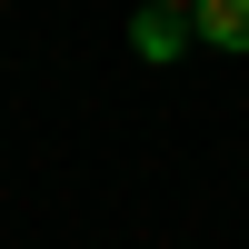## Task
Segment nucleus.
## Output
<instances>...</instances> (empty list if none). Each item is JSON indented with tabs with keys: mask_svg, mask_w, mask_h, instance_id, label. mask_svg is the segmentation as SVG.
<instances>
[{
	"mask_svg": "<svg viewBox=\"0 0 249 249\" xmlns=\"http://www.w3.org/2000/svg\"><path fill=\"white\" fill-rule=\"evenodd\" d=\"M190 40H199V20H190V10H160V0H140V20H130V50H140V60H179Z\"/></svg>",
	"mask_w": 249,
	"mask_h": 249,
	"instance_id": "f257e3e1",
	"label": "nucleus"
},
{
	"mask_svg": "<svg viewBox=\"0 0 249 249\" xmlns=\"http://www.w3.org/2000/svg\"><path fill=\"white\" fill-rule=\"evenodd\" d=\"M199 40H210V50H249V0H199Z\"/></svg>",
	"mask_w": 249,
	"mask_h": 249,
	"instance_id": "f03ea898",
	"label": "nucleus"
},
{
	"mask_svg": "<svg viewBox=\"0 0 249 249\" xmlns=\"http://www.w3.org/2000/svg\"><path fill=\"white\" fill-rule=\"evenodd\" d=\"M160 10H199V0H160Z\"/></svg>",
	"mask_w": 249,
	"mask_h": 249,
	"instance_id": "7ed1b4c3",
	"label": "nucleus"
}]
</instances>
